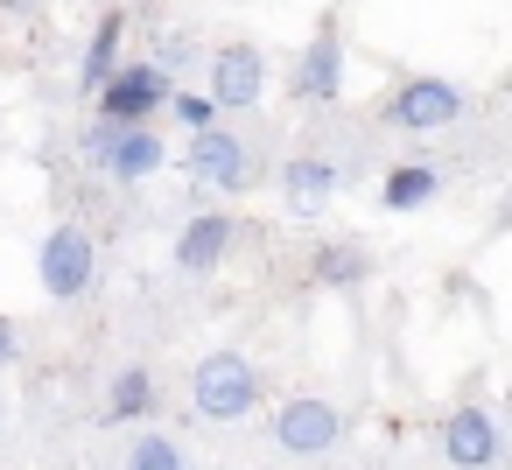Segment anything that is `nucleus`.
I'll use <instances>...</instances> for the list:
<instances>
[{"label":"nucleus","instance_id":"nucleus-1","mask_svg":"<svg viewBox=\"0 0 512 470\" xmlns=\"http://www.w3.org/2000/svg\"><path fill=\"white\" fill-rule=\"evenodd\" d=\"M190 407L204 414V421H246L253 407H260V372H253V358L246 351H204L197 358V372H190Z\"/></svg>","mask_w":512,"mask_h":470},{"label":"nucleus","instance_id":"nucleus-2","mask_svg":"<svg viewBox=\"0 0 512 470\" xmlns=\"http://www.w3.org/2000/svg\"><path fill=\"white\" fill-rule=\"evenodd\" d=\"M92 274H99V246L85 225H50L43 246H36V281L50 302H85L92 295Z\"/></svg>","mask_w":512,"mask_h":470},{"label":"nucleus","instance_id":"nucleus-3","mask_svg":"<svg viewBox=\"0 0 512 470\" xmlns=\"http://www.w3.org/2000/svg\"><path fill=\"white\" fill-rule=\"evenodd\" d=\"M267 435H274L281 456H330V449L344 442V407L323 400V393H295V400L274 407Z\"/></svg>","mask_w":512,"mask_h":470},{"label":"nucleus","instance_id":"nucleus-4","mask_svg":"<svg viewBox=\"0 0 512 470\" xmlns=\"http://www.w3.org/2000/svg\"><path fill=\"white\" fill-rule=\"evenodd\" d=\"M169 92H176V78L141 57V64H113V78H106L92 99H99V120H113V127H148Z\"/></svg>","mask_w":512,"mask_h":470},{"label":"nucleus","instance_id":"nucleus-5","mask_svg":"<svg viewBox=\"0 0 512 470\" xmlns=\"http://www.w3.org/2000/svg\"><path fill=\"white\" fill-rule=\"evenodd\" d=\"M470 113V92L456 85V78H407L393 99H386V127H400V134H442V127H456Z\"/></svg>","mask_w":512,"mask_h":470},{"label":"nucleus","instance_id":"nucleus-6","mask_svg":"<svg viewBox=\"0 0 512 470\" xmlns=\"http://www.w3.org/2000/svg\"><path fill=\"white\" fill-rule=\"evenodd\" d=\"M183 169L211 190V197H239L246 183H253V155H246V141L232 134V127H197L190 134V155H183Z\"/></svg>","mask_w":512,"mask_h":470},{"label":"nucleus","instance_id":"nucleus-7","mask_svg":"<svg viewBox=\"0 0 512 470\" xmlns=\"http://www.w3.org/2000/svg\"><path fill=\"white\" fill-rule=\"evenodd\" d=\"M211 113H253L260 99H267V57L253 50V43H225V50H211Z\"/></svg>","mask_w":512,"mask_h":470},{"label":"nucleus","instance_id":"nucleus-8","mask_svg":"<svg viewBox=\"0 0 512 470\" xmlns=\"http://www.w3.org/2000/svg\"><path fill=\"white\" fill-rule=\"evenodd\" d=\"M288 99H302V106L344 99V36H337V22H323V29L302 43V57H295V71H288Z\"/></svg>","mask_w":512,"mask_h":470},{"label":"nucleus","instance_id":"nucleus-9","mask_svg":"<svg viewBox=\"0 0 512 470\" xmlns=\"http://www.w3.org/2000/svg\"><path fill=\"white\" fill-rule=\"evenodd\" d=\"M498 449H505V435H498V414L491 407L442 414V456H449V470H491Z\"/></svg>","mask_w":512,"mask_h":470},{"label":"nucleus","instance_id":"nucleus-10","mask_svg":"<svg viewBox=\"0 0 512 470\" xmlns=\"http://www.w3.org/2000/svg\"><path fill=\"white\" fill-rule=\"evenodd\" d=\"M99 169H106L113 183H148V176H162V169H169V141H162L155 127H113V134H106Z\"/></svg>","mask_w":512,"mask_h":470},{"label":"nucleus","instance_id":"nucleus-11","mask_svg":"<svg viewBox=\"0 0 512 470\" xmlns=\"http://www.w3.org/2000/svg\"><path fill=\"white\" fill-rule=\"evenodd\" d=\"M232 239H239V225H232V211H204V218H190V225L176 232V246H169V260H176V274H211V267H225V253H232Z\"/></svg>","mask_w":512,"mask_h":470},{"label":"nucleus","instance_id":"nucleus-12","mask_svg":"<svg viewBox=\"0 0 512 470\" xmlns=\"http://www.w3.org/2000/svg\"><path fill=\"white\" fill-rule=\"evenodd\" d=\"M344 190V169L330 162V155H288L281 162V197H288V211H323L330 197Z\"/></svg>","mask_w":512,"mask_h":470},{"label":"nucleus","instance_id":"nucleus-13","mask_svg":"<svg viewBox=\"0 0 512 470\" xmlns=\"http://www.w3.org/2000/svg\"><path fill=\"white\" fill-rule=\"evenodd\" d=\"M365 274H372L365 239H323V246L309 253V281H316V288H358Z\"/></svg>","mask_w":512,"mask_h":470},{"label":"nucleus","instance_id":"nucleus-14","mask_svg":"<svg viewBox=\"0 0 512 470\" xmlns=\"http://www.w3.org/2000/svg\"><path fill=\"white\" fill-rule=\"evenodd\" d=\"M435 190H442V169H428V162H400V169H386L379 176V211H421V204H435Z\"/></svg>","mask_w":512,"mask_h":470},{"label":"nucleus","instance_id":"nucleus-15","mask_svg":"<svg viewBox=\"0 0 512 470\" xmlns=\"http://www.w3.org/2000/svg\"><path fill=\"white\" fill-rule=\"evenodd\" d=\"M148 414H155V372L148 365H120L113 386H106V421L120 428V421H148Z\"/></svg>","mask_w":512,"mask_h":470},{"label":"nucleus","instance_id":"nucleus-16","mask_svg":"<svg viewBox=\"0 0 512 470\" xmlns=\"http://www.w3.org/2000/svg\"><path fill=\"white\" fill-rule=\"evenodd\" d=\"M120 36H127V15L113 8V15H99V29H92V43H85V92H99L106 78H113V64H120Z\"/></svg>","mask_w":512,"mask_h":470},{"label":"nucleus","instance_id":"nucleus-17","mask_svg":"<svg viewBox=\"0 0 512 470\" xmlns=\"http://www.w3.org/2000/svg\"><path fill=\"white\" fill-rule=\"evenodd\" d=\"M127 470H190V456H183V442L176 435H141L134 449H127Z\"/></svg>","mask_w":512,"mask_h":470},{"label":"nucleus","instance_id":"nucleus-18","mask_svg":"<svg viewBox=\"0 0 512 470\" xmlns=\"http://www.w3.org/2000/svg\"><path fill=\"white\" fill-rule=\"evenodd\" d=\"M162 106H169V113H176V120H183V127H190V134H197V127H211V120H218V113H211V99H204V92H183V85H176V92H169V99H162Z\"/></svg>","mask_w":512,"mask_h":470},{"label":"nucleus","instance_id":"nucleus-19","mask_svg":"<svg viewBox=\"0 0 512 470\" xmlns=\"http://www.w3.org/2000/svg\"><path fill=\"white\" fill-rule=\"evenodd\" d=\"M190 57H197V43H190V36H162L148 64H155V71H176V78H183V64H190Z\"/></svg>","mask_w":512,"mask_h":470},{"label":"nucleus","instance_id":"nucleus-20","mask_svg":"<svg viewBox=\"0 0 512 470\" xmlns=\"http://www.w3.org/2000/svg\"><path fill=\"white\" fill-rule=\"evenodd\" d=\"M22 358V330H15V316H0V372H8Z\"/></svg>","mask_w":512,"mask_h":470},{"label":"nucleus","instance_id":"nucleus-21","mask_svg":"<svg viewBox=\"0 0 512 470\" xmlns=\"http://www.w3.org/2000/svg\"><path fill=\"white\" fill-rule=\"evenodd\" d=\"M0 8H8L15 22H36V15H43V0H0Z\"/></svg>","mask_w":512,"mask_h":470},{"label":"nucleus","instance_id":"nucleus-22","mask_svg":"<svg viewBox=\"0 0 512 470\" xmlns=\"http://www.w3.org/2000/svg\"><path fill=\"white\" fill-rule=\"evenodd\" d=\"M0 414H8V407H0Z\"/></svg>","mask_w":512,"mask_h":470}]
</instances>
